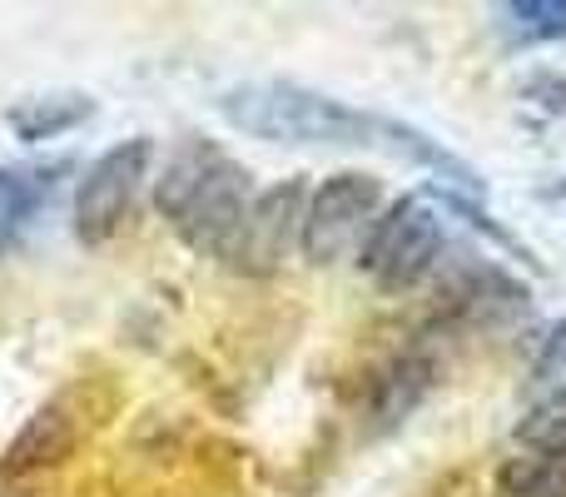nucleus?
Masks as SVG:
<instances>
[{
    "mask_svg": "<svg viewBox=\"0 0 566 497\" xmlns=\"http://www.w3.org/2000/svg\"><path fill=\"white\" fill-rule=\"evenodd\" d=\"M249 199H254L249 169L205 135H189L155 179V209L205 259H229L239 225L249 215Z\"/></svg>",
    "mask_w": 566,
    "mask_h": 497,
    "instance_id": "f257e3e1",
    "label": "nucleus"
},
{
    "mask_svg": "<svg viewBox=\"0 0 566 497\" xmlns=\"http://www.w3.org/2000/svg\"><path fill=\"white\" fill-rule=\"evenodd\" d=\"M432 373L438 369H432L428 353H402V359H392L388 369H382L378 389H373V428L378 433L398 428V423L428 398Z\"/></svg>",
    "mask_w": 566,
    "mask_h": 497,
    "instance_id": "9d476101",
    "label": "nucleus"
},
{
    "mask_svg": "<svg viewBox=\"0 0 566 497\" xmlns=\"http://www.w3.org/2000/svg\"><path fill=\"white\" fill-rule=\"evenodd\" d=\"M547 195H552V199H566V179H562V185H552Z\"/></svg>",
    "mask_w": 566,
    "mask_h": 497,
    "instance_id": "a211bd4d",
    "label": "nucleus"
},
{
    "mask_svg": "<svg viewBox=\"0 0 566 497\" xmlns=\"http://www.w3.org/2000/svg\"><path fill=\"white\" fill-rule=\"evenodd\" d=\"M532 383H542V389L566 383V319H552L547 329H537V343H532Z\"/></svg>",
    "mask_w": 566,
    "mask_h": 497,
    "instance_id": "dca6fc26",
    "label": "nucleus"
},
{
    "mask_svg": "<svg viewBox=\"0 0 566 497\" xmlns=\"http://www.w3.org/2000/svg\"><path fill=\"white\" fill-rule=\"evenodd\" d=\"M303 205H308V185H303L298 175L259 189V195L249 199V215H244V225H239V239L224 259L229 269H239L244 279H274L303 245Z\"/></svg>",
    "mask_w": 566,
    "mask_h": 497,
    "instance_id": "423d86ee",
    "label": "nucleus"
},
{
    "mask_svg": "<svg viewBox=\"0 0 566 497\" xmlns=\"http://www.w3.org/2000/svg\"><path fill=\"white\" fill-rule=\"evenodd\" d=\"M40 199H45V179H40V169L0 165V253L15 245V235L25 229V219L40 209Z\"/></svg>",
    "mask_w": 566,
    "mask_h": 497,
    "instance_id": "f8f14e48",
    "label": "nucleus"
},
{
    "mask_svg": "<svg viewBox=\"0 0 566 497\" xmlns=\"http://www.w3.org/2000/svg\"><path fill=\"white\" fill-rule=\"evenodd\" d=\"M234 130L274 145H378V115L298 80H244L219 95Z\"/></svg>",
    "mask_w": 566,
    "mask_h": 497,
    "instance_id": "f03ea898",
    "label": "nucleus"
},
{
    "mask_svg": "<svg viewBox=\"0 0 566 497\" xmlns=\"http://www.w3.org/2000/svg\"><path fill=\"white\" fill-rule=\"evenodd\" d=\"M80 433H85V418H80L75 398H50L25 428L15 433V443L6 448L10 468H50L65 453H75Z\"/></svg>",
    "mask_w": 566,
    "mask_h": 497,
    "instance_id": "6e6552de",
    "label": "nucleus"
},
{
    "mask_svg": "<svg viewBox=\"0 0 566 497\" xmlns=\"http://www.w3.org/2000/svg\"><path fill=\"white\" fill-rule=\"evenodd\" d=\"M149 165H155V139L135 135V139L109 145L105 155L85 169V179L75 185V205H70L80 245L99 249L125 229L129 209H135L139 189H145V179H149Z\"/></svg>",
    "mask_w": 566,
    "mask_h": 497,
    "instance_id": "20e7f679",
    "label": "nucleus"
},
{
    "mask_svg": "<svg viewBox=\"0 0 566 497\" xmlns=\"http://www.w3.org/2000/svg\"><path fill=\"white\" fill-rule=\"evenodd\" d=\"M522 95H527L542 115H566V75H557V70H537V75L522 85Z\"/></svg>",
    "mask_w": 566,
    "mask_h": 497,
    "instance_id": "f3484780",
    "label": "nucleus"
},
{
    "mask_svg": "<svg viewBox=\"0 0 566 497\" xmlns=\"http://www.w3.org/2000/svg\"><path fill=\"white\" fill-rule=\"evenodd\" d=\"M507 497H566V448L557 453H517L502 468Z\"/></svg>",
    "mask_w": 566,
    "mask_h": 497,
    "instance_id": "ddd939ff",
    "label": "nucleus"
},
{
    "mask_svg": "<svg viewBox=\"0 0 566 497\" xmlns=\"http://www.w3.org/2000/svg\"><path fill=\"white\" fill-rule=\"evenodd\" d=\"M517 448L522 453H557V448H566V383L542 389V398L522 413Z\"/></svg>",
    "mask_w": 566,
    "mask_h": 497,
    "instance_id": "4468645a",
    "label": "nucleus"
},
{
    "mask_svg": "<svg viewBox=\"0 0 566 497\" xmlns=\"http://www.w3.org/2000/svg\"><path fill=\"white\" fill-rule=\"evenodd\" d=\"M90 115H95V100L90 95H35V100H20V105L6 115V125L15 130L20 139L40 145V139H55V135L80 130Z\"/></svg>",
    "mask_w": 566,
    "mask_h": 497,
    "instance_id": "9b49d317",
    "label": "nucleus"
},
{
    "mask_svg": "<svg viewBox=\"0 0 566 497\" xmlns=\"http://www.w3.org/2000/svg\"><path fill=\"white\" fill-rule=\"evenodd\" d=\"M382 215V185L368 169H338L318 189H308L303 205V259L338 263L353 249H363L373 219Z\"/></svg>",
    "mask_w": 566,
    "mask_h": 497,
    "instance_id": "39448f33",
    "label": "nucleus"
},
{
    "mask_svg": "<svg viewBox=\"0 0 566 497\" xmlns=\"http://www.w3.org/2000/svg\"><path fill=\"white\" fill-rule=\"evenodd\" d=\"M527 303H532L527 283H517L497 263H468L462 279H452L442 289V313L458 323H502L527 313Z\"/></svg>",
    "mask_w": 566,
    "mask_h": 497,
    "instance_id": "0eeeda50",
    "label": "nucleus"
},
{
    "mask_svg": "<svg viewBox=\"0 0 566 497\" xmlns=\"http://www.w3.org/2000/svg\"><path fill=\"white\" fill-rule=\"evenodd\" d=\"M442 219L428 199L402 195L392 205H382V215L373 219L368 239L358 249V263L368 273L373 289L382 293H408L418 289V279H428V269L442 259Z\"/></svg>",
    "mask_w": 566,
    "mask_h": 497,
    "instance_id": "7ed1b4c3",
    "label": "nucleus"
},
{
    "mask_svg": "<svg viewBox=\"0 0 566 497\" xmlns=\"http://www.w3.org/2000/svg\"><path fill=\"white\" fill-rule=\"evenodd\" d=\"M497 15L522 45L566 40V0H507V6H497Z\"/></svg>",
    "mask_w": 566,
    "mask_h": 497,
    "instance_id": "2eb2a0df",
    "label": "nucleus"
},
{
    "mask_svg": "<svg viewBox=\"0 0 566 497\" xmlns=\"http://www.w3.org/2000/svg\"><path fill=\"white\" fill-rule=\"evenodd\" d=\"M378 145H388L392 155H402L408 165H422V169H432V175H442V179H452V185H462L468 195H478L482 189V179H478V169L468 165L462 155H452L442 139H432L428 130H418V125H408V120H392V115H378Z\"/></svg>",
    "mask_w": 566,
    "mask_h": 497,
    "instance_id": "1a4fd4ad",
    "label": "nucleus"
}]
</instances>
